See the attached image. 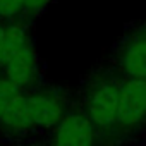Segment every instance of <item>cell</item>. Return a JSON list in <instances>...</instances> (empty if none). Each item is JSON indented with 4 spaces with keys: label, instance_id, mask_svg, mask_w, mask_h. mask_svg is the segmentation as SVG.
<instances>
[{
    "label": "cell",
    "instance_id": "277c9868",
    "mask_svg": "<svg viewBox=\"0 0 146 146\" xmlns=\"http://www.w3.org/2000/svg\"><path fill=\"white\" fill-rule=\"evenodd\" d=\"M24 93H26L28 110L31 115L35 132H41V131L52 132L70 110L69 100L60 88L40 84L38 88Z\"/></svg>",
    "mask_w": 146,
    "mask_h": 146
},
{
    "label": "cell",
    "instance_id": "9c48e42d",
    "mask_svg": "<svg viewBox=\"0 0 146 146\" xmlns=\"http://www.w3.org/2000/svg\"><path fill=\"white\" fill-rule=\"evenodd\" d=\"M19 93H21V90H19L11 79H7L4 74H0V119L4 117V113H5V110L9 108L11 102H12Z\"/></svg>",
    "mask_w": 146,
    "mask_h": 146
},
{
    "label": "cell",
    "instance_id": "5b68a950",
    "mask_svg": "<svg viewBox=\"0 0 146 146\" xmlns=\"http://www.w3.org/2000/svg\"><path fill=\"white\" fill-rule=\"evenodd\" d=\"M113 67L122 78L146 79V21L117 43L113 50Z\"/></svg>",
    "mask_w": 146,
    "mask_h": 146
},
{
    "label": "cell",
    "instance_id": "52a82bcc",
    "mask_svg": "<svg viewBox=\"0 0 146 146\" xmlns=\"http://www.w3.org/2000/svg\"><path fill=\"white\" fill-rule=\"evenodd\" d=\"M33 132H35V127L28 110L26 93L21 91L11 102L4 117L0 119V134H4L5 137H11V139H21Z\"/></svg>",
    "mask_w": 146,
    "mask_h": 146
},
{
    "label": "cell",
    "instance_id": "30bf717a",
    "mask_svg": "<svg viewBox=\"0 0 146 146\" xmlns=\"http://www.w3.org/2000/svg\"><path fill=\"white\" fill-rule=\"evenodd\" d=\"M5 55H7V24L0 23V74L4 72Z\"/></svg>",
    "mask_w": 146,
    "mask_h": 146
},
{
    "label": "cell",
    "instance_id": "ba28073f",
    "mask_svg": "<svg viewBox=\"0 0 146 146\" xmlns=\"http://www.w3.org/2000/svg\"><path fill=\"white\" fill-rule=\"evenodd\" d=\"M53 0H23V17L21 23L26 26H31L46 9Z\"/></svg>",
    "mask_w": 146,
    "mask_h": 146
},
{
    "label": "cell",
    "instance_id": "3957f363",
    "mask_svg": "<svg viewBox=\"0 0 146 146\" xmlns=\"http://www.w3.org/2000/svg\"><path fill=\"white\" fill-rule=\"evenodd\" d=\"M146 129V79L122 78L120 105L112 141L124 143Z\"/></svg>",
    "mask_w": 146,
    "mask_h": 146
},
{
    "label": "cell",
    "instance_id": "7a4b0ae2",
    "mask_svg": "<svg viewBox=\"0 0 146 146\" xmlns=\"http://www.w3.org/2000/svg\"><path fill=\"white\" fill-rule=\"evenodd\" d=\"M2 74L21 91H29L43 84L41 62L29 26L23 23L7 24V55Z\"/></svg>",
    "mask_w": 146,
    "mask_h": 146
},
{
    "label": "cell",
    "instance_id": "8992f818",
    "mask_svg": "<svg viewBox=\"0 0 146 146\" xmlns=\"http://www.w3.org/2000/svg\"><path fill=\"white\" fill-rule=\"evenodd\" d=\"M100 134L83 108H70L50 132L48 146H100Z\"/></svg>",
    "mask_w": 146,
    "mask_h": 146
},
{
    "label": "cell",
    "instance_id": "6da1fadb",
    "mask_svg": "<svg viewBox=\"0 0 146 146\" xmlns=\"http://www.w3.org/2000/svg\"><path fill=\"white\" fill-rule=\"evenodd\" d=\"M122 76L113 70H98L88 78L83 88V110L96 127L102 139L112 141L119 105Z\"/></svg>",
    "mask_w": 146,
    "mask_h": 146
}]
</instances>
